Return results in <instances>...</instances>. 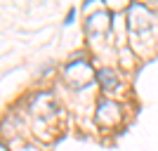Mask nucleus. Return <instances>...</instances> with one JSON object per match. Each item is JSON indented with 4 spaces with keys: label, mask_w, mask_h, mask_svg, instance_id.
I'll return each instance as SVG.
<instances>
[{
    "label": "nucleus",
    "mask_w": 158,
    "mask_h": 151,
    "mask_svg": "<svg viewBox=\"0 0 158 151\" xmlns=\"http://www.w3.org/2000/svg\"><path fill=\"white\" fill-rule=\"evenodd\" d=\"M97 80H99V85H102L104 92H113V90L120 87V78L113 69H102V71H97Z\"/></svg>",
    "instance_id": "obj_6"
},
{
    "label": "nucleus",
    "mask_w": 158,
    "mask_h": 151,
    "mask_svg": "<svg viewBox=\"0 0 158 151\" xmlns=\"http://www.w3.org/2000/svg\"><path fill=\"white\" fill-rule=\"evenodd\" d=\"M123 118V111H120L118 102H113V99H102L97 106V123L104 128V130H111L116 125L120 123Z\"/></svg>",
    "instance_id": "obj_4"
},
{
    "label": "nucleus",
    "mask_w": 158,
    "mask_h": 151,
    "mask_svg": "<svg viewBox=\"0 0 158 151\" xmlns=\"http://www.w3.org/2000/svg\"><path fill=\"white\" fill-rule=\"evenodd\" d=\"M28 113L33 116V123H50L59 116V102L52 92H38L33 94L31 102H28Z\"/></svg>",
    "instance_id": "obj_2"
},
{
    "label": "nucleus",
    "mask_w": 158,
    "mask_h": 151,
    "mask_svg": "<svg viewBox=\"0 0 158 151\" xmlns=\"http://www.w3.org/2000/svg\"><path fill=\"white\" fill-rule=\"evenodd\" d=\"M73 17H76V10H69V14H66V21H64V24H71Z\"/></svg>",
    "instance_id": "obj_7"
},
{
    "label": "nucleus",
    "mask_w": 158,
    "mask_h": 151,
    "mask_svg": "<svg viewBox=\"0 0 158 151\" xmlns=\"http://www.w3.org/2000/svg\"><path fill=\"white\" fill-rule=\"evenodd\" d=\"M0 151H10V149H7V146L2 144V142H0Z\"/></svg>",
    "instance_id": "obj_8"
},
{
    "label": "nucleus",
    "mask_w": 158,
    "mask_h": 151,
    "mask_svg": "<svg viewBox=\"0 0 158 151\" xmlns=\"http://www.w3.org/2000/svg\"><path fill=\"white\" fill-rule=\"evenodd\" d=\"M94 78H97V73L87 59H73L64 66V83L71 90H83V87L92 85Z\"/></svg>",
    "instance_id": "obj_3"
},
{
    "label": "nucleus",
    "mask_w": 158,
    "mask_h": 151,
    "mask_svg": "<svg viewBox=\"0 0 158 151\" xmlns=\"http://www.w3.org/2000/svg\"><path fill=\"white\" fill-rule=\"evenodd\" d=\"M111 28V14L106 10H99V12L90 14L85 21V33L90 38H104L106 33Z\"/></svg>",
    "instance_id": "obj_5"
},
{
    "label": "nucleus",
    "mask_w": 158,
    "mask_h": 151,
    "mask_svg": "<svg viewBox=\"0 0 158 151\" xmlns=\"http://www.w3.org/2000/svg\"><path fill=\"white\" fill-rule=\"evenodd\" d=\"M127 31L130 45L139 57H153L158 52V19L146 5L132 2L127 10Z\"/></svg>",
    "instance_id": "obj_1"
}]
</instances>
